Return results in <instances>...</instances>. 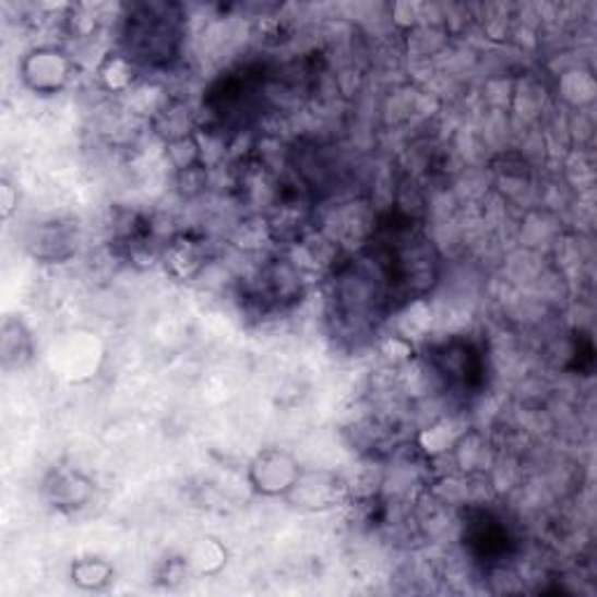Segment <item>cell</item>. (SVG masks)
<instances>
[{
	"instance_id": "obj_3",
	"label": "cell",
	"mask_w": 597,
	"mask_h": 597,
	"mask_svg": "<svg viewBox=\"0 0 597 597\" xmlns=\"http://www.w3.org/2000/svg\"><path fill=\"white\" fill-rule=\"evenodd\" d=\"M346 492H348V486L338 474L303 469L295 488L287 492V500L299 509L325 511L344 502Z\"/></svg>"
},
{
	"instance_id": "obj_7",
	"label": "cell",
	"mask_w": 597,
	"mask_h": 597,
	"mask_svg": "<svg viewBox=\"0 0 597 597\" xmlns=\"http://www.w3.org/2000/svg\"><path fill=\"white\" fill-rule=\"evenodd\" d=\"M180 187L187 194H199L206 187V164H196L184 170H178Z\"/></svg>"
},
{
	"instance_id": "obj_5",
	"label": "cell",
	"mask_w": 597,
	"mask_h": 597,
	"mask_svg": "<svg viewBox=\"0 0 597 597\" xmlns=\"http://www.w3.org/2000/svg\"><path fill=\"white\" fill-rule=\"evenodd\" d=\"M115 576V570L110 562L100 558H80L71 570L73 584H77L84 590H100L106 588Z\"/></svg>"
},
{
	"instance_id": "obj_1",
	"label": "cell",
	"mask_w": 597,
	"mask_h": 597,
	"mask_svg": "<svg viewBox=\"0 0 597 597\" xmlns=\"http://www.w3.org/2000/svg\"><path fill=\"white\" fill-rule=\"evenodd\" d=\"M303 467L292 453L283 449H264L252 457L248 467V481L262 498H287L295 488Z\"/></svg>"
},
{
	"instance_id": "obj_6",
	"label": "cell",
	"mask_w": 597,
	"mask_h": 597,
	"mask_svg": "<svg viewBox=\"0 0 597 597\" xmlns=\"http://www.w3.org/2000/svg\"><path fill=\"white\" fill-rule=\"evenodd\" d=\"M98 75L110 92H124L135 80V65L131 57L110 55L98 68Z\"/></svg>"
},
{
	"instance_id": "obj_4",
	"label": "cell",
	"mask_w": 597,
	"mask_h": 597,
	"mask_svg": "<svg viewBox=\"0 0 597 597\" xmlns=\"http://www.w3.org/2000/svg\"><path fill=\"white\" fill-rule=\"evenodd\" d=\"M164 264L174 278L190 280L206 266V248L194 236H176L164 250Z\"/></svg>"
},
{
	"instance_id": "obj_2",
	"label": "cell",
	"mask_w": 597,
	"mask_h": 597,
	"mask_svg": "<svg viewBox=\"0 0 597 597\" xmlns=\"http://www.w3.org/2000/svg\"><path fill=\"white\" fill-rule=\"evenodd\" d=\"M22 77L33 92L57 94L73 77V61L57 47H36L22 61Z\"/></svg>"
}]
</instances>
